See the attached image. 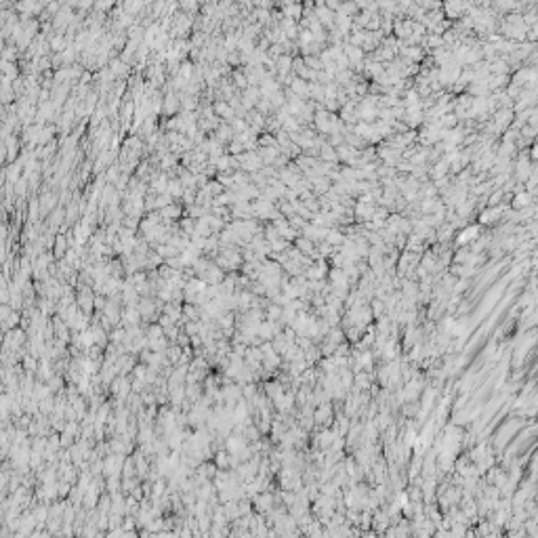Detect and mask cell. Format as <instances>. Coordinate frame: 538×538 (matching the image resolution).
Segmentation results:
<instances>
[{
    "label": "cell",
    "mask_w": 538,
    "mask_h": 538,
    "mask_svg": "<svg viewBox=\"0 0 538 538\" xmlns=\"http://www.w3.org/2000/svg\"><path fill=\"white\" fill-rule=\"evenodd\" d=\"M139 311H141V318L145 322H151V320H158V314H160V303L151 301V297H143L139 301Z\"/></svg>",
    "instance_id": "6da1fadb"
},
{
    "label": "cell",
    "mask_w": 538,
    "mask_h": 538,
    "mask_svg": "<svg viewBox=\"0 0 538 538\" xmlns=\"http://www.w3.org/2000/svg\"><path fill=\"white\" fill-rule=\"evenodd\" d=\"M273 496L269 494V490H265V492H259V494H254L252 496V502H254V511L257 513H269L271 509H273Z\"/></svg>",
    "instance_id": "7a4b0ae2"
},
{
    "label": "cell",
    "mask_w": 538,
    "mask_h": 538,
    "mask_svg": "<svg viewBox=\"0 0 538 538\" xmlns=\"http://www.w3.org/2000/svg\"><path fill=\"white\" fill-rule=\"evenodd\" d=\"M141 311H139V307H122V326H137V324H141Z\"/></svg>",
    "instance_id": "3957f363"
},
{
    "label": "cell",
    "mask_w": 538,
    "mask_h": 538,
    "mask_svg": "<svg viewBox=\"0 0 538 538\" xmlns=\"http://www.w3.org/2000/svg\"><path fill=\"white\" fill-rule=\"evenodd\" d=\"M263 391H265V395L269 397L271 402H277L284 395V387L277 383V380H267V383L263 385Z\"/></svg>",
    "instance_id": "277c9868"
},
{
    "label": "cell",
    "mask_w": 538,
    "mask_h": 538,
    "mask_svg": "<svg viewBox=\"0 0 538 538\" xmlns=\"http://www.w3.org/2000/svg\"><path fill=\"white\" fill-rule=\"evenodd\" d=\"M215 465L219 469H234V456L227 452V450H217L215 452Z\"/></svg>",
    "instance_id": "5b68a950"
},
{
    "label": "cell",
    "mask_w": 538,
    "mask_h": 538,
    "mask_svg": "<svg viewBox=\"0 0 538 538\" xmlns=\"http://www.w3.org/2000/svg\"><path fill=\"white\" fill-rule=\"evenodd\" d=\"M126 477H139L137 475V463H135V456H126L124 460V467H122V479Z\"/></svg>",
    "instance_id": "8992f818"
},
{
    "label": "cell",
    "mask_w": 538,
    "mask_h": 538,
    "mask_svg": "<svg viewBox=\"0 0 538 538\" xmlns=\"http://www.w3.org/2000/svg\"><path fill=\"white\" fill-rule=\"evenodd\" d=\"M65 240H67L65 236H59V238H57V246H55V254H57L59 259L63 257V252H67V242H65Z\"/></svg>",
    "instance_id": "52a82bcc"
}]
</instances>
